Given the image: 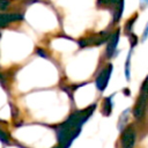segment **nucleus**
<instances>
[{
    "label": "nucleus",
    "instance_id": "nucleus-1",
    "mask_svg": "<svg viewBox=\"0 0 148 148\" xmlns=\"http://www.w3.org/2000/svg\"><path fill=\"white\" fill-rule=\"evenodd\" d=\"M95 104L94 105H90L88 106L87 109L84 110H79L74 113H72L68 119L61 124L59 126V130H58V139L61 141L62 139L64 140H72L74 136L77 135L79 131H80V127L82 126V124L90 117V114L94 112L95 110Z\"/></svg>",
    "mask_w": 148,
    "mask_h": 148
},
{
    "label": "nucleus",
    "instance_id": "nucleus-2",
    "mask_svg": "<svg viewBox=\"0 0 148 148\" xmlns=\"http://www.w3.org/2000/svg\"><path fill=\"white\" fill-rule=\"evenodd\" d=\"M99 7H112L113 8V22H118L123 14L124 0H97Z\"/></svg>",
    "mask_w": 148,
    "mask_h": 148
},
{
    "label": "nucleus",
    "instance_id": "nucleus-3",
    "mask_svg": "<svg viewBox=\"0 0 148 148\" xmlns=\"http://www.w3.org/2000/svg\"><path fill=\"white\" fill-rule=\"evenodd\" d=\"M110 38L109 34L106 31L103 32H98L96 35H92L90 37H86L79 40V45L81 47H87V46H91V45H101L104 42H106Z\"/></svg>",
    "mask_w": 148,
    "mask_h": 148
},
{
    "label": "nucleus",
    "instance_id": "nucleus-4",
    "mask_svg": "<svg viewBox=\"0 0 148 148\" xmlns=\"http://www.w3.org/2000/svg\"><path fill=\"white\" fill-rule=\"evenodd\" d=\"M112 69H113L112 65H111V64H108V66L104 67V68L99 72V74L97 75L95 83H96V87H97V89H98L99 91H103V90L108 87V83H109V80H110Z\"/></svg>",
    "mask_w": 148,
    "mask_h": 148
},
{
    "label": "nucleus",
    "instance_id": "nucleus-5",
    "mask_svg": "<svg viewBox=\"0 0 148 148\" xmlns=\"http://www.w3.org/2000/svg\"><path fill=\"white\" fill-rule=\"evenodd\" d=\"M135 140H136V133L135 130L132 126H127L120 136V142L123 148H134L135 146Z\"/></svg>",
    "mask_w": 148,
    "mask_h": 148
},
{
    "label": "nucleus",
    "instance_id": "nucleus-6",
    "mask_svg": "<svg viewBox=\"0 0 148 148\" xmlns=\"http://www.w3.org/2000/svg\"><path fill=\"white\" fill-rule=\"evenodd\" d=\"M23 17V14L18 13H0V28H5L13 22L22 21Z\"/></svg>",
    "mask_w": 148,
    "mask_h": 148
},
{
    "label": "nucleus",
    "instance_id": "nucleus-7",
    "mask_svg": "<svg viewBox=\"0 0 148 148\" xmlns=\"http://www.w3.org/2000/svg\"><path fill=\"white\" fill-rule=\"evenodd\" d=\"M118 42H119V30H117L114 34H112L109 38V43H108V46H106V57L108 58L114 57Z\"/></svg>",
    "mask_w": 148,
    "mask_h": 148
},
{
    "label": "nucleus",
    "instance_id": "nucleus-8",
    "mask_svg": "<svg viewBox=\"0 0 148 148\" xmlns=\"http://www.w3.org/2000/svg\"><path fill=\"white\" fill-rule=\"evenodd\" d=\"M147 104H148V101L141 96H139L138 101H136V104L134 106V110H133V114L136 119H140L143 114H145V111H146V108H147Z\"/></svg>",
    "mask_w": 148,
    "mask_h": 148
},
{
    "label": "nucleus",
    "instance_id": "nucleus-9",
    "mask_svg": "<svg viewBox=\"0 0 148 148\" xmlns=\"http://www.w3.org/2000/svg\"><path fill=\"white\" fill-rule=\"evenodd\" d=\"M112 110V102H111V97H108L104 99V104H103V113L105 116H109L110 112Z\"/></svg>",
    "mask_w": 148,
    "mask_h": 148
},
{
    "label": "nucleus",
    "instance_id": "nucleus-10",
    "mask_svg": "<svg viewBox=\"0 0 148 148\" xmlns=\"http://www.w3.org/2000/svg\"><path fill=\"white\" fill-rule=\"evenodd\" d=\"M140 96L146 98L148 101V77L145 80L142 87H141V92H140Z\"/></svg>",
    "mask_w": 148,
    "mask_h": 148
},
{
    "label": "nucleus",
    "instance_id": "nucleus-11",
    "mask_svg": "<svg viewBox=\"0 0 148 148\" xmlns=\"http://www.w3.org/2000/svg\"><path fill=\"white\" fill-rule=\"evenodd\" d=\"M8 5H9V0H0V9L1 10L7 9Z\"/></svg>",
    "mask_w": 148,
    "mask_h": 148
},
{
    "label": "nucleus",
    "instance_id": "nucleus-12",
    "mask_svg": "<svg viewBox=\"0 0 148 148\" xmlns=\"http://www.w3.org/2000/svg\"><path fill=\"white\" fill-rule=\"evenodd\" d=\"M0 141H2V142H8V136H7V134H5V132L1 131V130H0Z\"/></svg>",
    "mask_w": 148,
    "mask_h": 148
},
{
    "label": "nucleus",
    "instance_id": "nucleus-13",
    "mask_svg": "<svg viewBox=\"0 0 148 148\" xmlns=\"http://www.w3.org/2000/svg\"><path fill=\"white\" fill-rule=\"evenodd\" d=\"M147 36H148V24H147V27H146V29L143 31V38H146Z\"/></svg>",
    "mask_w": 148,
    "mask_h": 148
},
{
    "label": "nucleus",
    "instance_id": "nucleus-14",
    "mask_svg": "<svg viewBox=\"0 0 148 148\" xmlns=\"http://www.w3.org/2000/svg\"><path fill=\"white\" fill-rule=\"evenodd\" d=\"M0 82H1L2 84H3V82H5V79H3V75H2L1 73H0Z\"/></svg>",
    "mask_w": 148,
    "mask_h": 148
},
{
    "label": "nucleus",
    "instance_id": "nucleus-15",
    "mask_svg": "<svg viewBox=\"0 0 148 148\" xmlns=\"http://www.w3.org/2000/svg\"><path fill=\"white\" fill-rule=\"evenodd\" d=\"M0 37H1V32H0Z\"/></svg>",
    "mask_w": 148,
    "mask_h": 148
}]
</instances>
